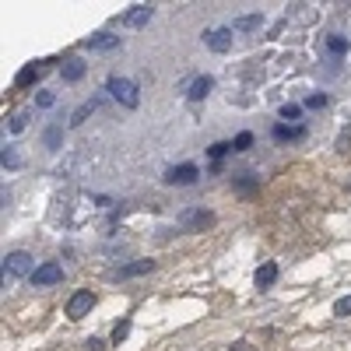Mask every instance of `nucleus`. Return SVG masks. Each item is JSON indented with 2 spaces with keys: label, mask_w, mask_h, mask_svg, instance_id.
<instances>
[{
  "label": "nucleus",
  "mask_w": 351,
  "mask_h": 351,
  "mask_svg": "<svg viewBox=\"0 0 351 351\" xmlns=\"http://www.w3.org/2000/svg\"><path fill=\"white\" fill-rule=\"evenodd\" d=\"M21 165V155L14 148H4V169H18Z\"/></svg>",
  "instance_id": "obj_21"
},
{
  "label": "nucleus",
  "mask_w": 351,
  "mask_h": 351,
  "mask_svg": "<svg viewBox=\"0 0 351 351\" xmlns=\"http://www.w3.org/2000/svg\"><path fill=\"white\" fill-rule=\"evenodd\" d=\"M152 271V260H134L127 267H120V278H137V274H148Z\"/></svg>",
  "instance_id": "obj_12"
},
{
  "label": "nucleus",
  "mask_w": 351,
  "mask_h": 351,
  "mask_svg": "<svg viewBox=\"0 0 351 351\" xmlns=\"http://www.w3.org/2000/svg\"><path fill=\"white\" fill-rule=\"evenodd\" d=\"M64 77H67V81H81V77H84V64H81V60H67Z\"/></svg>",
  "instance_id": "obj_15"
},
{
  "label": "nucleus",
  "mask_w": 351,
  "mask_h": 351,
  "mask_svg": "<svg viewBox=\"0 0 351 351\" xmlns=\"http://www.w3.org/2000/svg\"><path fill=\"white\" fill-rule=\"evenodd\" d=\"M334 313H337V316H351V295H348V299H341V302L334 306Z\"/></svg>",
  "instance_id": "obj_22"
},
{
  "label": "nucleus",
  "mask_w": 351,
  "mask_h": 351,
  "mask_svg": "<svg viewBox=\"0 0 351 351\" xmlns=\"http://www.w3.org/2000/svg\"><path fill=\"white\" fill-rule=\"evenodd\" d=\"M88 46H92V49H116V46H120V36H109V32H99V36H92V39H88Z\"/></svg>",
  "instance_id": "obj_9"
},
{
  "label": "nucleus",
  "mask_w": 351,
  "mask_h": 351,
  "mask_svg": "<svg viewBox=\"0 0 351 351\" xmlns=\"http://www.w3.org/2000/svg\"><path fill=\"white\" fill-rule=\"evenodd\" d=\"M39 267H36V260L28 256V253H8L4 256V274L11 278H32Z\"/></svg>",
  "instance_id": "obj_2"
},
{
  "label": "nucleus",
  "mask_w": 351,
  "mask_h": 351,
  "mask_svg": "<svg viewBox=\"0 0 351 351\" xmlns=\"http://www.w3.org/2000/svg\"><path fill=\"white\" fill-rule=\"evenodd\" d=\"M302 134H306L302 127H285V123H278V127H274V137H278V141H299Z\"/></svg>",
  "instance_id": "obj_13"
},
{
  "label": "nucleus",
  "mask_w": 351,
  "mask_h": 351,
  "mask_svg": "<svg viewBox=\"0 0 351 351\" xmlns=\"http://www.w3.org/2000/svg\"><path fill=\"white\" fill-rule=\"evenodd\" d=\"M306 106H309V109H324V106H327V95H309Z\"/></svg>",
  "instance_id": "obj_23"
},
{
  "label": "nucleus",
  "mask_w": 351,
  "mask_h": 351,
  "mask_svg": "<svg viewBox=\"0 0 351 351\" xmlns=\"http://www.w3.org/2000/svg\"><path fill=\"white\" fill-rule=\"evenodd\" d=\"M43 71H46V67H36V64H32V67H25V71L18 74V84H28V81H36V77H43Z\"/></svg>",
  "instance_id": "obj_17"
},
{
  "label": "nucleus",
  "mask_w": 351,
  "mask_h": 351,
  "mask_svg": "<svg viewBox=\"0 0 351 351\" xmlns=\"http://www.w3.org/2000/svg\"><path fill=\"white\" fill-rule=\"evenodd\" d=\"M92 109H95V102H84V106H81V109L71 116V123H74V127H81V123L88 120V116H92Z\"/></svg>",
  "instance_id": "obj_16"
},
{
  "label": "nucleus",
  "mask_w": 351,
  "mask_h": 351,
  "mask_svg": "<svg viewBox=\"0 0 351 351\" xmlns=\"http://www.w3.org/2000/svg\"><path fill=\"white\" fill-rule=\"evenodd\" d=\"M60 137H64V134H60V127H49V130H46V148H49V152H56V148H60Z\"/></svg>",
  "instance_id": "obj_18"
},
{
  "label": "nucleus",
  "mask_w": 351,
  "mask_h": 351,
  "mask_svg": "<svg viewBox=\"0 0 351 351\" xmlns=\"http://www.w3.org/2000/svg\"><path fill=\"white\" fill-rule=\"evenodd\" d=\"M193 180H197V165H172L165 172V183H172V186H186Z\"/></svg>",
  "instance_id": "obj_4"
},
{
  "label": "nucleus",
  "mask_w": 351,
  "mask_h": 351,
  "mask_svg": "<svg viewBox=\"0 0 351 351\" xmlns=\"http://www.w3.org/2000/svg\"><path fill=\"white\" fill-rule=\"evenodd\" d=\"M208 46L215 53H228L232 49V28H211V32H208Z\"/></svg>",
  "instance_id": "obj_6"
},
{
  "label": "nucleus",
  "mask_w": 351,
  "mask_h": 351,
  "mask_svg": "<svg viewBox=\"0 0 351 351\" xmlns=\"http://www.w3.org/2000/svg\"><path fill=\"white\" fill-rule=\"evenodd\" d=\"M127 330H130V324H120V327L112 330V341H123V337H127Z\"/></svg>",
  "instance_id": "obj_27"
},
{
  "label": "nucleus",
  "mask_w": 351,
  "mask_h": 351,
  "mask_svg": "<svg viewBox=\"0 0 351 351\" xmlns=\"http://www.w3.org/2000/svg\"><path fill=\"white\" fill-rule=\"evenodd\" d=\"M106 88H109V92H112V99L116 102H123L127 109H134L141 99H137V84L134 81H127V77H109L106 81Z\"/></svg>",
  "instance_id": "obj_1"
},
{
  "label": "nucleus",
  "mask_w": 351,
  "mask_h": 351,
  "mask_svg": "<svg viewBox=\"0 0 351 351\" xmlns=\"http://www.w3.org/2000/svg\"><path fill=\"white\" fill-rule=\"evenodd\" d=\"M260 25V18H239L236 21V28H256Z\"/></svg>",
  "instance_id": "obj_26"
},
{
  "label": "nucleus",
  "mask_w": 351,
  "mask_h": 351,
  "mask_svg": "<svg viewBox=\"0 0 351 351\" xmlns=\"http://www.w3.org/2000/svg\"><path fill=\"white\" fill-rule=\"evenodd\" d=\"M250 144H253V134H239L232 141V152H250Z\"/></svg>",
  "instance_id": "obj_20"
},
{
  "label": "nucleus",
  "mask_w": 351,
  "mask_h": 351,
  "mask_svg": "<svg viewBox=\"0 0 351 351\" xmlns=\"http://www.w3.org/2000/svg\"><path fill=\"white\" fill-rule=\"evenodd\" d=\"M180 221H183L186 228H204V225H211V215H208V211H186Z\"/></svg>",
  "instance_id": "obj_11"
},
{
  "label": "nucleus",
  "mask_w": 351,
  "mask_h": 351,
  "mask_svg": "<svg viewBox=\"0 0 351 351\" xmlns=\"http://www.w3.org/2000/svg\"><path fill=\"white\" fill-rule=\"evenodd\" d=\"M32 281L36 285H60L64 281V267L60 263H43V267L32 274Z\"/></svg>",
  "instance_id": "obj_5"
},
{
  "label": "nucleus",
  "mask_w": 351,
  "mask_h": 351,
  "mask_svg": "<svg viewBox=\"0 0 351 351\" xmlns=\"http://www.w3.org/2000/svg\"><path fill=\"white\" fill-rule=\"evenodd\" d=\"M299 116H302V109L295 102H285L281 106V120H299Z\"/></svg>",
  "instance_id": "obj_19"
},
{
  "label": "nucleus",
  "mask_w": 351,
  "mask_h": 351,
  "mask_svg": "<svg viewBox=\"0 0 351 351\" xmlns=\"http://www.w3.org/2000/svg\"><path fill=\"white\" fill-rule=\"evenodd\" d=\"M53 102H56V99H53V92H43V95H39V106H43V109H49Z\"/></svg>",
  "instance_id": "obj_28"
},
{
  "label": "nucleus",
  "mask_w": 351,
  "mask_h": 351,
  "mask_svg": "<svg viewBox=\"0 0 351 351\" xmlns=\"http://www.w3.org/2000/svg\"><path fill=\"white\" fill-rule=\"evenodd\" d=\"M253 281H256V288H271L278 281V263H263V267H256Z\"/></svg>",
  "instance_id": "obj_7"
},
{
  "label": "nucleus",
  "mask_w": 351,
  "mask_h": 351,
  "mask_svg": "<svg viewBox=\"0 0 351 351\" xmlns=\"http://www.w3.org/2000/svg\"><path fill=\"white\" fill-rule=\"evenodd\" d=\"M92 306H95V295H92V291H74L71 302H67V316H71V319H81Z\"/></svg>",
  "instance_id": "obj_3"
},
{
  "label": "nucleus",
  "mask_w": 351,
  "mask_h": 351,
  "mask_svg": "<svg viewBox=\"0 0 351 351\" xmlns=\"http://www.w3.org/2000/svg\"><path fill=\"white\" fill-rule=\"evenodd\" d=\"M25 123H28V116H25V112H18L14 120H11V130L18 134V130H25Z\"/></svg>",
  "instance_id": "obj_24"
},
{
  "label": "nucleus",
  "mask_w": 351,
  "mask_h": 351,
  "mask_svg": "<svg viewBox=\"0 0 351 351\" xmlns=\"http://www.w3.org/2000/svg\"><path fill=\"white\" fill-rule=\"evenodd\" d=\"M152 14H155L152 8H144V4H141V8L127 11V18H123V21H127L130 28H141V25H148V21H152Z\"/></svg>",
  "instance_id": "obj_8"
},
{
  "label": "nucleus",
  "mask_w": 351,
  "mask_h": 351,
  "mask_svg": "<svg viewBox=\"0 0 351 351\" xmlns=\"http://www.w3.org/2000/svg\"><path fill=\"white\" fill-rule=\"evenodd\" d=\"M225 152H232V144H211V158H221Z\"/></svg>",
  "instance_id": "obj_25"
},
{
  "label": "nucleus",
  "mask_w": 351,
  "mask_h": 351,
  "mask_svg": "<svg viewBox=\"0 0 351 351\" xmlns=\"http://www.w3.org/2000/svg\"><path fill=\"white\" fill-rule=\"evenodd\" d=\"M211 84H215L211 77H197V81L190 84V92H186V95H190L193 102H200V99H208V92H211Z\"/></svg>",
  "instance_id": "obj_10"
},
{
  "label": "nucleus",
  "mask_w": 351,
  "mask_h": 351,
  "mask_svg": "<svg viewBox=\"0 0 351 351\" xmlns=\"http://www.w3.org/2000/svg\"><path fill=\"white\" fill-rule=\"evenodd\" d=\"M327 53L330 56H344L348 53V39L344 36H327Z\"/></svg>",
  "instance_id": "obj_14"
}]
</instances>
